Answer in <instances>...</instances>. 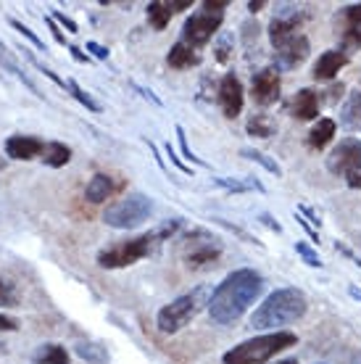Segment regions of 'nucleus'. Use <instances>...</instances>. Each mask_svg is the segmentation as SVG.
<instances>
[{
    "instance_id": "nucleus-17",
    "label": "nucleus",
    "mask_w": 361,
    "mask_h": 364,
    "mask_svg": "<svg viewBox=\"0 0 361 364\" xmlns=\"http://www.w3.org/2000/svg\"><path fill=\"white\" fill-rule=\"evenodd\" d=\"M290 114L301 122H311V119L319 117V95H316L311 87H303L293 95V103H290Z\"/></svg>"
},
{
    "instance_id": "nucleus-46",
    "label": "nucleus",
    "mask_w": 361,
    "mask_h": 364,
    "mask_svg": "<svg viewBox=\"0 0 361 364\" xmlns=\"http://www.w3.org/2000/svg\"><path fill=\"white\" fill-rule=\"evenodd\" d=\"M259 222H262V225H266V228H269L271 232H277V235L282 232V228L277 225V222H274V219L269 217V214H262V217H259Z\"/></svg>"
},
{
    "instance_id": "nucleus-20",
    "label": "nucleus",
    "mask_w": 361,
    "mask_h": 364,
    "mask_svg": "<svg viewBox=\"0 0 361 364\" xmlns=\"http://www.w3.org/2000/svg\"><path fill=\"white\" fill-rule=\"evenodd\" d=\"M114 191H117L114 177H109V174H92V180L85 188V198L90 200V203H103V200H109L114 196Z\"/></svg>"
},
{
    "instance_id": "nucleus-43",
    "label": "nucleus",
    "mask_w": 361,
    "mask_h": 364,
    "mask_svg": "<svg viewBox=\"0 0 361 364\" xmlns=\"http://www.w3.org/2000/svg\"><path fill=\"white\" fill-rule=\"evenodd\" d=\"M227 58H230V37H222L217 46V61L219 64H227Z\"/></svg>"
},
{
    "instance_id": "nucleus-8",
    "label": "nucleus",
    "mask_w": 361,
    "mask_h": 364,
    "mask_svg": "<svg viewBox=\"0 0 361 364\" xmlns=\"http://www.w3.org/2000/svg\"><path fill=\"white\" fill-rule=\"evenodd\" d=\"M222 14H211V11H198L188 16L185 27H182V43H188L190 48L206 46L211 37L222 29Z\"/></svg>"
},
{
    "instance_id": "nucleus-29",
    "label": "nucleus",
    "mask_w": 361,
    "mask_h": 364,
    "mask_svg": "<svg viewBox=\"0 0 361 364\" xmlns=\"http://www.w3.org/2000/svg\"><path fill=\"white\" fill-rule=\"evenodd\" d=\"M66 92H69V95H72L74 100H80V103L87 111H92V114H100V103L95 98H92L90 92L82 90L80 85H77V80H66Z\"/></svg>"
},
{
    "instance_id": "nucleus-45",
    "label": "nucleus",
    "mask_w": 361,
    "mask_h": 364,
    "mask_svg": "<svg viewBox=\"0 0 361 364\" xmlns=\"http://www.w3.org/2000/svg\"><path fill=\"white\" fill-rule=\"evenodd\" d=\"M66 50H69V53L74 55V61H80V64H90V55H87V53H82V50H80V48H77V46H69V48H66Z\"/></svg>"
},
{
    "instance_id": "nucleus-26",
    "label": "nucleus",
    "mask_w": 361,
    "mask_h": 364,
    "mask_svg": "<svg viewBox=\"0 0 361 364\" xmlns=\"http://www.w3.org/2000/svg\"><path fill=\"white\" fill-rule=\"evenodd\" d=\"M245 129H248V135L251 137H262V140H266V137L274 135L277 124H274V119H271L269 114H253V117L248 119Z\"/></svg>"
},
{
    "instance_id": "nucleus-10",
    "label": "nucleus",
    "mask_w": 361,
    "mask_h": 364,
    "mask_svg": "<svg viewBox=\"0 0 361 364\" xmlns=\"http://www.w3.org/2000/svg\"><path fill=\"white\" fill-rule=\"evenodd\" d=\"M217 103L222 114L227 119H237L243 114V103H245V90H243V82L237 80V74L227 72L222 80H219V87H217Z\"/></svg>"
},
{
    "instance_id": "nucleus-3",
    "label": "nucleus",
    "mask_w": 361,
    "mask_h": 364,
    "mask_svg": "<svg viewBox=\"0 0 361 364\" xmlns=\"http://www.w3.org/2000/svg\"><path fill=\"white\" fill-rule=\"evenodd\" d=\"M298 346V336L290 330H277V333H264V336L248 338L243 343L225 351L222 362L225 364H266L269 359L285 351V348Z\"/></svg>"
},
{
    "instance_id": "nucleus-42",
    "label": "nucleus",
    "mask_w": 361,
    "mask_h": 364,
    "mask_svg": "<svg viewBox=\"0 0 361 364\" xmlns=\"http://www.w3.org/2000/svg\"><path fill=\"white\" fill-rule=\"evenodd\" d=\"M227 6L230 0H203V11H211V14H225Z\"/></svg>"
},
{
    "instance_id": "nucleus-40",
    "label": "nucleus",
    "mask_w": 361,
    "mask_h": 364,
    "mask_svg": "<svg viewBox=\"0 0 361 364\" xmlns=\"http://www.w3.org/2000/svg\"><path fill=\"white\" fill-rule=\"evenodd\" d=\"M14 301H16V299H14V288H11L9 282L0 277V304H3V306H11Z\"/></svg>"
},
{
    "instance_id": "nucleus-30",
    "label": "nucleus",
    "mask_w": 361,
    "mask_h": 364,
    "mask_svg": "<svg viewBox=\"0 0 361 364\" xmlns=\"http://www.w3.org/2000/svg\"><path fill=\"white\" fill-rule=\"evenodd\" d=\"M18 50H21V53H24V58H27L29 64L35 66L37 72L40 74H45L48 80H50V82L53 85H58V87H63V90H66V80H61V77H58V74L53 72V69H48L45 64H43V61H40V58H35V53H32V50H29V48H18Z\"/></svg>"
},
{
    "instance_id": "nucleus-44",
    "label": "nucleus",
    "mask_w": 361,
    "mask_h": 364,
    "mask_svg": "<svg viewBox=\"0 0 361 364\" xmlns=\"http://www.w3.org/2000/svg\"><path fill=\"white\" fill-rule=\"evenodd\" d=\"M345 182H348V188H353V191H361V166L356 169V172L348 174V177H345Z\"/></svg>"
},
{
    "instance_id": "nucleus-1",
    "label": "nucleus",
    "mask_w": 361,
    "mask_h": 364,
    "mask_svg": "<svg viewBox=\"0 0 361 364\" xmlns=\"http://www.w3.org/2000/svg\"><path fill=\"white\" fill-rule=\"evenodd\" d=\"M264 293V277L256 269H235L217 285L208 301V314L217 325H232Z\"/></svg>"
},
{
    "instance_id": "nucleus-47",
    "label": "nucleus",
    "mask_w": 361,
    "mask_h": 364,
    "mask_svg": "<svg viewBox=\"0 0 361 364\" xmlns=\"http://www.w3.org/2000/svg\"><path fill=\"white\" fill-rule=\"evenodd\" d=\"M335 248H338V251H340V254H345V256H348V259H351V262H353V264H356V267H361V259H359V256H356V254H353L351 248H345L343 243H335Z\"/></svg>"
},
{
    "instance_id": "nucleus-6",
    "label": "nucleus",
    "mask_w": 361,
    "mask_h": 364,
    "mask_svg": "<svg viewBox=\"0 0 361 364\" xmlns=\"http://www.w3.org/2000/svg\"><path fill=\"white\" fill-rule=\"evenodd\" d=\"M151 214H153V200L148 198L145 193L135 191L124 196L122 200H117V203H111L106 214H103V222L114 230H135Z\"/></svg>"
},
{
    "instance_id": "nucleus-24",
    "label": "nucleus",
    "mask_w": 361,
    "mask_h": 364,
    "mask_svg": "<svg viewBox=\"0 0 361 364\" xmlns=\"http://www.w3.org/2000/svg\"><path fill=\"white\" fill-rule=\"evenodd\" d=\"M43 164L45 166H53V169H61L72 161V148L66 146V143H58V140H50L45 143V151H43Z\"/></svg>"
},
{
    "instance_id": "nucleus-5",
    "label": "nucleus",
    "mask_w": 361,
    "mask_h": 364,
    "mask_svg": "<svg viewBox=\"0 0 361 364\" xmlns=\"http://www.w3.org/2000/svg\"><path fill=\"white\" fill-rule=\"evenodd\" d=\"M156 243H161L156 232H145V235L129 237V240H122L117 246L103 248L98 254V267L100 269H124V267L137 264L140 259L153 251Z\"/></svg>"
},
{
    "instance_id": "nucleus-4",
    "label": "nucleus",
    "mask_w": 361,
    "mask_h": 364,
    "mask_svg": "<svg viewBox=\"0 0 361 364\" xmlns=\"http://www.w3.org/2000/svg\"><path fill=\"white\" fill-rule=\"evenodd\" d=\"M208 301H211V291H208L206 285L195 288L193 293H185V296L174 299L172 304H166V306L158 309V314H156V328L161 330L163 336L180 333L203 306L208 309Z\"/></svg>"
},
{
    "instance_id": "nucleus-12",
    "label": "nucleus",
    "mask_w": 361,
    "mask_h": 364,
    "mask_svg": "<svg viewBox=\"0 0 361 364\" xmlns=\"http://www.w3.org/2000/svg\"><path fill=\"white\" fill-rule=\"evenodd\" d=\"M280 90H282V82H280V72H277V69H262V72L253 74V80H251L253 103L271 106V103H277V98H280Z\"/></svg>"
},
{
    "instance_id": "nucleus-31",
    "label": "nucleus",
    "mask_w": 361,
    "mask_h": 364,
    "mask_svg": "<svg viewBox=\"0 0 361 364\" xmlns=\"http://www.w3.org/2000/svg\"><path fill=\"white\" fill-rule=\"evenodd\" d=\"M240 156H245L248 161H256V164H262L264 169H266V172L277 174V177H280V174H282L280 164H277V161H271L269 156L262 154V151H256V148H243V151H240Z\"/></svg>"
},
{
    "instance_id": "nucleus-18",
    "label": "nucleus",
    "mask_w": 361,
    "mask_h": 364,
    "mask_svg": "<svg viewBox=\"0 0 361 364\" xmlns=\"http://www.w3.org/2000/svg\"><path fill=\"white\" fill-rule=\"evenodd\" d=\"M166 64L172 66V69H177V72H185V69H193V66L200 64V55L195 48H190L188 43H174L172 48H169V53H166Z\"/></svg>"
},
{
    "instance_id": "nucleus-49",
    "label": "nucleus",
    "mask_w": 361,
    "mask_h": 364,
    "mask_svg": "<svg viewBox=\"0 0 361 364\" xmlns=\"http://www.w3.org/2000/svg\"><path fill=\"white\" fill-rule=\"evenodd\" d=\"M298 211H301V214H306V217L311 219V222H314V228H319V225H322V219L316 217V214H314V211H311V209H308V206H301Z\"/></svg>"
},
{
    "instance_id": "nucleus-28",
    "label": "nucleus",
    "mask_w": 361,
    "mask_h": 364,
    "mask_svg": "<svg viewBox=\"0 0 361 364\" xmlns=\"http://www.w3.org/2000/svg\"><path fill=\"white\" fill-rule=\"evenodd\" d=\"M74 351H77V356H80V359H85V362H90V364H106V362H109V354H106V348L98 346V343H87V341H80V343L74 346Z\"/></svg>"
},
{
    "instance_id": "nucleus-14",
    "label": "nucleus",
    "mask_w": 361,
    "mask_h": 364,
    "mask_svg": "<svg viewBox=\"0 0 361 364\" xmlns=\"http://www.w3.org/2000/svg\"><path fill=\"white\" fill-rule=\"evenodd\" d=\"M190 6H193V0H153V3L145 6V14H148L151 27H153L156 32H163V29L169 27V21H172L174 14L190 9Z\"/></svg>"
},
{
    "instance_id": "nucleus-50",
    "label": "nucleus",
    "mask_w": 361,
    "mask_h": 364,
    "mask_svg": "<svg viewBox=\"0 0 361 364\" xmlns=\"http://www.w3.org/2000/svg\"><path fill=\"white\" fill-rule=\"evenodd\" d=\"M264 6H266L264 0H251V3H248V11H251V14H259V11H262Z\"/></svg>"
},
{
    "instance_id": "nucleus-51",
    "label": "nucleus",
    "mask_w": 361,
    "mask_h": 364,
    "mask_svg": "<svg viewBox=\"0 0 361 364\" xmlns=\"http://www.w3.org/2000/svg\"><path fill=\"white\" fill-rule=\"evenodd\" d=\"M296 222H298V225H303V230H306V232H308V235H311V237H316V235H314V230H311V228H308V225H306V219H303V217H301V214H296Z\"/></svg>"
},
{
    "instance_id": "nucleus-33",
    "label": "nucleus",
    "mask_w": 361,
    "mask_h": 364,
    "mask_svg": "<svg viewBox=\"0 0 361 364\" xmlns=\"http://www.w3.org/2000/svg\"><path fill=\"white\" fill-rule=\"evenodd\" d=\"M177 143H180V151H182V159H188V161H193V164H198V166H206V161L203 159H198V156L190 151V146H188V135H185V129L177 124Z\"/></svg>"
},
{
    "instance_id": "nucleus-9",
    "label": "nucleus",
    "mask_w": 361,
    "mask_h": 364,
    "mask_svg": "<svg viewBox=\"0 0 361 364\" xmlns=\"http://www.w3.org/2000/svg\"><path fill=\"white\" fill-rule=\"evenodd\" d=\"M361 166V140L359 137H343L333 154L327 156V169L338 177H348Z\"/></svg>"
},
{
    "instance_id": "nucleus-41",
    "label": "nucleus",
    "mask_w": 361,
    "mask_h": 364,
    "mask_svg": "<svg viewBox=\"0 0 361 364\" xmlns=\"http://www.w3.org/2000/svg\"><path fill=\"white\" fill-rule=\"evenodd\" d=\"M16 330H18V319L0 311V333H16Z\"/></svg>"
},
{
    "instance_id": "nucleus-16",
    "label": "nucleus",
    "mask_w": 361,
    "mask_h": 364,
    "mask_svg": "<svg viewBox=\"0 0 361 364\" xmlns=\"http://www.w3.org/2000/svg\"><path fill=\"white\" fill-rule=\"evenodd\" d=\"M345 64H348V53L345 50H325V53L319 55V61L314 64L311 77H314L316 82H333Z\"/></svg>"
},
{
    "instance_id": "nucleus-2",
    "label": "nucleus",
    "mask_w": 361,
    "mask_h": 364,
    "mask_svg": "<svg viewBox=\"0 0 361 364\" xmlns=\"http://www.w3.org/2000/svg\"><path fill=\"white\" fill-rule=\"evenodd\" d=\"M308 309V299L301 288H277L271 291L259 309L253 311L251 317V328L253 330H271L277 333L285 325H293L298 322Z\"/></svg>"
},
{
    "instance_id": "nucleus-48",
    "label": "nucleus",
    "mask_w": 361,
    "mask_h": 364,
    "mask_svg": "<svg viewBox=\"0 0 361 364\" xmlns=\"http://www.w3.org/2000/svg\"><path fill=\"white\" fill-rule=\"evenodd\" d=\"M137 90H140V95H143V98H148L151 100V103H156V106H161V98H158V95H153V92L151 90H145V87H140V85H135Z\"/></svg>"
},
{
    "instance_id": "nucleus-7",
    "label": "nucleus",
    "mask_w": 361,
    "mask_h": 364,
    "mask_svg": "<svg viewBox=\"0 0 361 364\" xmlns=\"http://www.w3.org/2000/svg\"><path fill=\"white\" fill-rule=\"evenodd\" d=\"M182 240L190 246V251H185V264L190 269H211V267H217L219 256H222V246H219L217 237L211 235L208 230L195 228Z\"/></svg>"
},
{
    "instance_id": "nucleus-38",
    "label": "nucleus",
    "mask_w": 361,
    "mask_h": 364,
    "mask_svg": "<svg viewBox=\"0 0 361 364\" xmlns=\"http://www.w3.org/2000/svg\"><path fill=\"white\" fill-rule=\"evenodd\" d=\"M45 24L50 27V32H53V40H55V43H58V46H66V35H63V29L58 27V21H55V18L50 16V14L45 16Z\"/></svg>"
},
{
    "instance_id": "nucleus-55",
    "label": "nucleus",
    "mask_w": 361,
    "mask_h": 364,
    "mask_svg": "<svg viewBox=\"0 0 361 364\" xmlns=\"http://www.w3.org/2000/svg\"><path fill=\"white\" fill-rule=\"evenodd\" d=\"M356 243H359V246H361V232H359V235H356Z\"/></svg>"
},
{
    "instance_id": "nucleus-25",
    "label": "nucleus",
    "mask_w": 361,
    "mask_h": 364,
    "mask_svg": "<svg viewBox=\"0 0 361 364\" xmlns=\"http://www.w3.org/2000/svg\"><path fill=\"white\" fill-rule=\"evenodd\" d=\"M32 362L35 364H72V359H69L66 346H61V343H43V346L35 351Z\"/></svg>"
},
{
    "instance_id": "nucleus-39",
    "label": "nucleus",
    "mask_w": 361,
    "mask_h": 364,
    "mask_svg": "<svg viewBox=\"0 0 361 364\" xmlns=\"http://www.w3.org/2000/svg\"><path fill=\"white\" fill-rule=\"evenodd\" d=\"M109 48L106 46H100V43H87V55H95V58H98V61H106V58H109Z\"/></svg>"
},
{
    "instance_id": "nucleus-36",
    "label": "nucleus",
    "mask_w": 361,
    "mask_h": 364,
    "mask_svg": "<svg viewBox=\"0 0 361 364\" xmlns=\"http://www.w3.org/2000/svg\"><path fill=\"white\" fill-rule=\"evenodd\" d=\"M50 16H53L55 21H58V27L66 29L69 35H77V32H80V27H77V21H74L72 16H66V14H61V11H53Z\"/></svg>"
},
{
    "instance_id": "nucleus-13",
    "label": "nucleus",
    "mask_w": 361,
    "mask_h": 364,
    "mask_svg": "<svg viewBox=\"0 0 361 364\" xmlns=\"http://www.w3.org/2000/svg\"><path fill=\"white\" fill-rule=\"evenodd\" d=\"M6 156L11 161H32L40 159L45 151V140H40L35 135H11L6 137Z\"/></svg>"
},
{
    "instance_id": "nucleus-35",
    "label": "nucleus",
    "mask_w": 361,
    "mask_h": 364,
    "mask_svg": "<svg viewBox=\"0 0 361 364\" xmlns=\"http://www.w3.org/2000/svg\"><path fill=\"white\" fill-rule=\"evenodd\" d=\"M180 228H182V219H166L161 228L153 230V232H156L158 240H172V237L180 232Z\"/></svg>"
},
{
    "instance_id": "nucleus-19",
    "label": "nucleus",
    "mask_w": 361,
    "mask_h": 364,
    "mask_svg": "<svg viewBox=\"0 0 361 364\" xmlns=\"http://www.w3.org/2000/svg\"><path fill=\"white\" fill-rule=\"evenodd\" d=\"M340 127L348 132H361V90L348 92L343 109H340Z\"/></svg>"
},
{
    "instance_id": "nucleus-52",
    "label": "nucleus",
    "mask_w": 361,
    "mask_h": 364,
    "mask_svg": "<svg viewBox=\"0 0 361 364\" xmlns=\"http://www.w3.org/2000/svg\"><path fill=\"white\" fill-rule=\"evenodd\" d=\"M351 296H353V299L361 301V291H359V288H351Z\"/></svg>"
},
{
    "instance_id": "nucleus-21",
    "label": "nucleus",
    "mask_w": 361,
    "mask_h": 364,
    "mask_svg": "<svg viewBox=\"0 0 361 364\" xmlns=\"http://www.w3.org/2000/svg\"><path fill=\"white\" fill-rule=\"evenodd\" d=\"M303 16H296V18H271L269 24V43L271 48L282 46V43H288L290 37L298 35V24Z\"/></svg>"
},
{
    "instance_id": "nucleus-11",
    "label": "nucleus",
    "mask_w": 361,
    "mask_h": 364,
    "mask_svg": "<svg viewBox=\"0 0 361 364\" xmlns=\"http://www.w3.org/2000/svg\"><path fill=\"white\" fill-rule=\"evenodd\" d=\"M308 37L306 35H296L290 37L288 43H282V46L274 48V64H277V72H290V69H296L301 66L303 61L308 58Z\"/></svg>"
},
{
    "instance_id": "nucleus-15",
    "label": "nucleus",
    "mask_w": 361,
    "mask_h": 364,
    "mask_svg": "<svg viewBox=\"0 0 361 364\" xmlns=\"http://www.w3.org/2000/svg\"><path fill=\"white\" fill-rule=\"evenodd\" d=\"M340 40H343L345 50L361 48V3L345 6L340 14Z\"/></svg>"
},
{
    "instance_id": "nucleus-54",
    "label": "nucleus",
    "mask_w": 361,
    "mask_h": 364,
    "mask_svg": "<svg viewBox=\"0 0 361 364\" xmlns=\"http://www.w3.org/2000/svg\"><path fill=\"white\" fill-rule=\"evenodd\" d=\"M0 169H6V161H3V159H0Z\"/></svg>"
},
{
    "instance_id": "nucleus-32",
    "label": "nucleus",
    "mask_w": 361,
    "mask_h": 364,
    "mask_svg": "<svg viewBox=\"0 0 361 364\" xmlns=\"http://www.w3.org/2000/svg\"><path fill=\"white\" fill-rule=\"evenodd\" d=\"M9 24H11V27H14V29H16V32H18V35H21V37H27V40H29V43H32V46L37 48V50H48L45 43H43V40H40V37H37L35 32H32V29H29L27 24H24V21H18V18H11Z\"/></svg>"
},
{
    "instance_id": "nucleus-22",
    "label": "nucleus",
    "mask_w": 361,
    "mask_h": 364,
    "mask_svg": "<svg viewBox=\"0 0 361 364\" xmlns=\"http://www.w3.org/2000/svg\"><path fill=\"white\" fill-rule=\"evenodd\" d=\"M335 129H338V122L335 119H319L314 127L308 129V148H314V151H322L327 143H333L335 137Z\"/></svg>"
},
{
    "instance_id": "nucleus-23",
    "label": "nucleus",
    "mask_w": 361,
    "mask_h": 364,
    "mask_svg": "<svg viewBox=\"0 0 361 364\" xmlns=\"http://www.w3.org/2000/svg\"><path fill=\"white\" fill-rule=\"evenodd\" d=\"M0 66H6V69H9V72L14 74V77H16L18 82H24L29 87V90L35 92L37 98H43V92H40V87L35 85V80H32V77H29V74L24 72L21 66H18V61L14 58V55H11V50L6 46H3V43H0Z\"/></svg>"
},
{
    "instance_id": "nucleus-37",
    "label": "nucleus",
    "mask_w": 361,
    "mask_h": 364,
    "mask_svg": "<svg viewBox=\"0 0 361 364\" xmlns=\"http://www.w3.org/2000/svg\"><path fill=\"white\" fill-rule=\"evenodd\" d=\"M163 151H166V156H169V161H172V164L177 166V169H180L182 174H190V166L185 164V161H182V156H177V151H174L172 143H166V146H163Z\"/></svg>"
},
{
    "instance_id": "nucleus-27",
    "label": "nucleus",
    "mask_w": 361,
    "mask_h": 364,
    "mask_svg": "<svg viewBox=\"0 0 361 364\" xmlns=\"http://www.w3.org/2000/svg\"><path fill=\"white\" fill-rule=\"evenodd\" d=\"M214 182H217L219 188H225V191H230V193H251V191L264 193V185L259 180H253V177H248V180H232V177H214Z\"/></svg>"
},
{
    "instance_id": "nucleus-34",
    "label": "nucleus",
    "mask_w": 361,
    "mask_h": 364,
    "mask_svg": "<svg viewBox=\"0 0 361 364\" xmlns=\"http://www.w3.org/2000/svg\"><path fill=\"white\" fill-rule=\"evenodd\" d=\"M296 254H298L308 267H322V259H319V254H316L308 243H303V240H298V243H296Z\"/></svg>"
},
{
    "instance_id": "nucleus-53",
    "label": "nucleus",
    "mask_w": 361,
    "mask_h": 364,
    "mask_svg": "<svg viewBox=\"0 0 361 364\" xmlns=\"http://www.w3.org/2000/svg\"><path fill=\"white\" fill-rule=\"evenodd\" d=\"M277 364H298L296 359H282V362H277Z\"/></svg>"
}]
</instances>
